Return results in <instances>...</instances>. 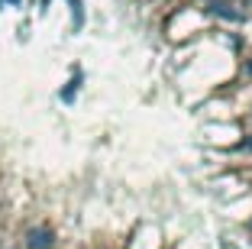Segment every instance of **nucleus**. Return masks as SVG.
Masks as SVG:
<instances>
[{"label":"nucleus","mask_w":252,"mask_h":249,"mask_svg":"<svg viewBox=\"0 0 252 249\" xmlns=\"http://www.w3.org/2000/svg\"><path fill=\"white\" fill-rule=\"evenodd\" d=\"M249 71H252V65H249Z\"/></svg>","instance_id":"f257e3e1"},{"label":"nucleus","mask_w":252,"mask_h":249,"mask_svg":"<svg viewBox=\"0 0 252 249\" xmlns=\"http://www.w3.org/2000/svg\"><path fill=\"white\" fill-rule=\"evenodd\" d=\"M249 146H252V142H249Z\"/></svg>","instance_id":"f03ea898"}]
</instances>
